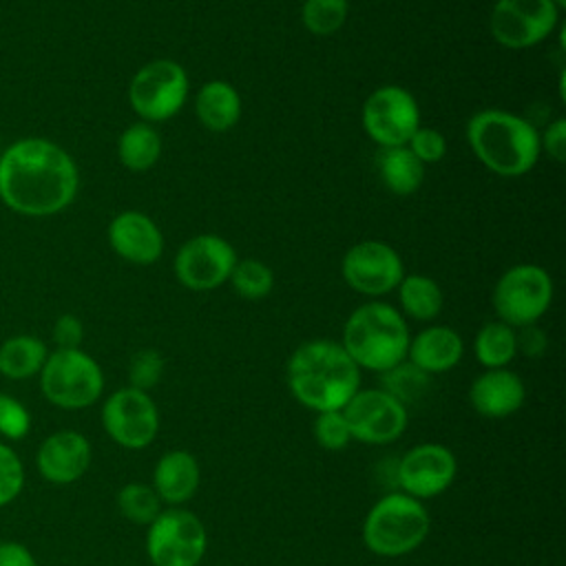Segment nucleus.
Wrapping results in <instances>:
<instances>
[{"label":"nucleus","mask_w":566,"mask_h":566,"mask_svg":"<svg viewBox=\"0 0 566 566\" xmlns=\"http://www.w3.org/2000/svg\"><path fill=\"white\" fill-rule=\"evenodd\" d=\"M77 188L75 159L51 139L24 137L0 155V199L18 214H57L73 203Z\"/></svg>","instance_id":"nucleus-1"},{"label":"nucleus","mask_w":566,"mask_h":566,"mask_svg":"<svg viewBox=\"0 0 566 566\" xmlns=\"http://www.w3.org/2000/svg\"><path fill=\"white\" fill-rule=\"evenodd\" d=\"M285 380L290 394L314 413L338 411L360 389V369L340 343L316 338L292 352Z\"/></svg>","instance_id":"nucleus-2"},{"label":"nucleus","mask_w":566,"mask_h":566,"mask_svg":"<svg viewBox=\"0 0 566 566\" xmlns=\"http://www.w3.org/2000/svg\"><path fill=\"white\" fill-rule=\"evenodd\" d=\"M467 142L475 159L500 177L531 172L542 155L539 130L522 115L484 108L469 117Z\"/></svg>","instance_id":"nucleus-3"},{"label":"nucleus","mask_w":566,"mask_h":566,"mask_svg":"<svg viewBox=\"0 0 566 566\" xmlns=\"http://www.w3.org/2000/svg\"><path fill=\"white\" fill-rule=\"evenodd\" d=\"M409 340V325L400 310L382 301H369L347 316L340 345L358 369L382 374L407 358Z\"/></svg>","instance_id":"nucleus-4"},{"label":"nucleus","mask_w":566,"mask_h":566,"mask_svg":"<svg viewBox=\"0 0 566 566\" xmlns=\"http://www.w3.org/2000/svg\"><path fill=\"white\" fill-rule=\"evenodd\" d=\"M431 517L427 506L402 493L382 495L363 520V544L378 557H402L413 553L429 535Z\"/></svg>","instance_id":"nucleus-5"},{"label":"nucleus","mask_w":566,"mask_h":566,"mask_svg":"<svg viewBox=\"0 0 566 566\" xmlns=\"http://www.w3.org/2000/svg\"><path fill=\"white\" fill-rule=\"evenodd\" d=\"M38 376L42 396L66 411L95 405L104 391L102 367L82 349L49 352Z\"/></svg>","instance_id":"nucleus-6"},{"label":"nucleus","mask_w":566,"mask_h":566,"mask_svg":"<svg viewBox=\"0 0 566 566\" xmlns=\"http://www.w3.org/2000/svg\"><path fill=\"white\" fill-rule=\"evenodd\" d=\"M188 93L190 80L186 69L170 57H157L130 77L128 104L142 122L159 124L184 108Z\"/></svg>","instance_id":"nucleus-7"},{"label":"nucleus","mask_w":566,"mask_h":566,"mask_svg":"<svg viewBox=\"0 0 566 566\" xmlns=\"http://www.w3.org/2000/svg\"><path fill=\"white\" fill-rule=\"evenodd\" d=\"M553 279L535 263H517L500 274L493 287V310L497 321L511 327L535 325L553 303Z\"/></svg>","instance_id":"nucleus-8"},{"label":"nucleus","mask_w":566,"mask_h":566,"mask_svg":"<svg viewBox=\"0 0 566 566\" xmlns=\"http://www.w3.org/2000/svg\"><path fill=\"white\" fill-rule=\"evenodd\" d=\"M206 546L203 522L181 506L161 509L146 531V555L153 566H199Z\"/></svg>","instance_id":"nucleus-9"},{"label":"nucleus","mask_w":566,"mask_h":566,"mask_svg":"<svg viewBox=\"0 0 566 566\" xmlns=\"http://www.w3.org/2000/svg\"><path fill=\"white\" fill-rule=\"evenodd\" d=\"M562 9L553 0H495L489 13L491 38L513 51L531 49L551 38Z\"/></svg>","instance_id":"nucleus-10"},{"label":"nucleus","mask_w":566,"mask_h":566,"mask_svg":"<svg viewBox=\"0 0 566 566\" xmlns=\"http://www.w3.org/2000/svg\"><path fill=\"white\" fill-rule=\"evenodd\" d=\"M360 124L378 148L405 146L420 126V106L405 86L385 84L363 102Z\"/></svg>","instance_id":"nucleus-11"},{"label":"nucleus","mask_w":566,"mask_h":566,"mask_svg":"<svg viewBox=\"0 0 566 566\" xmlns=\"http://www.w3.org/2000/svg\"><path fill=\"white\" fill-rule=\"evenodd\" d=\"M102 427L115 444L139 451L157 438L159 411L148 391L122 387L104 400Z\"/></svg>","instance_id":"nucleus-12"},{"label":"nucleus","mask_w":566,"mask_h":566,"mask_svg":"<svg viewBox=\"0 0 566 566\" xmlns=\"http://www.w3.org/2000/svg\"><path fill=\"white\" fill-rule=\"evenodd\" d=\"M340 274L354 292L374 301L396 290L407 272L396 248L378 239H365L343 254Z\"/></svg>","instance_id":"nucleus-13"},{"label":"nucleus","mask_w":566,"mask_h":566,"mask_svg":"<svg viewBox=\"0 0 566 566\" xmlns=\"http://www.w3.org/2000/svg\"><path fill=\"white\" fill-rule=\"evenodd\" d=\"M237 263V252L219 234L203 232L190 237L172 261L177 281L192 292H208L223 285Z\"/></svg>","instance_id":"nucleus-14"},{"label":"nucleus","mask_w":566,"mask_h":566,"mask_svg":"<svg viewBox=\"0 0 566 566\" xmlns=\"http://www.w3.org/2000/svg\"><path fill=\"white\" fill-rule=\"evenodd\" d=\"M352 440L365 444H389L407 429V407L385 389H358L340 409Z\"/></svg>","instance_id":"nucleus-15"},{"label":"nucleus","mask_w":566,"mask_h":566,"mask_svg":"<svg viewBox=\"0 0 566 566\" xmlns=\"http://www.w3.org/2000/svg\"><path fill=\"white\" fill-rule=\"evenodd\" d=\"M458 473L453 451L440 442H422L411 447L396 462L398 491L424 502L444 493Z\"/></svg>","instance_id":"nucleus-16"},{"label":"nucleus","mask_w":566,"mask_h":566,"mask_svg":"<svg viewBox=\"0 0 566 566\" xmlns=\"http://www.w3.org/2000/svg\"><path fill=\"white\" fill-rule=\"evenodd\" d=\"M93 449L86 436L73 429H62L42 440L35 453L38 473L51 484H73L91 467Z\"/></svg>","instance_id":"nucleus-17"},{"label":"nucleus","mask_w":566,"mask_h":566,"mask_svg":"<svg viewBox=\"0 0 566 566\" xmlns=\"http://www.w3.org/2000/svg\"><path fill=\"white\" fill-rule=\"evenodd\" d=\"M111 250L128 263L153 265L164 254V234L159 226L139 210L115 214L106 228Z\"/></svg>","instance_id":"nucleus-18"},{"label":"nucleus","mask_w":566,"mask_h":566,"mask_svg":"<svg viewBox=\"0 0 566 566\" xmlns=\"http://www.w3.org/2000/svg\"><path fill=\"white\" fill-rule=\"evenodd\" d=\"M526 400L524 380L509 367L484 369L469 387L471 407L484 418H509Z\"/></svg>","instance_id":"nucleus-19"},{"label":"nucleus","mask_w":566,"mask_h":566,"mask_svg":"<svg viewBox=\"0 0 566 566\" xmlns=\"http://www.w3.org/2000/svg\"><path fill=\"white\" fill-rule=\"evenodd\" d=\"M464 356L462 336L449 325H429L409 340L407 360L424 374H444Z\"/></svg>","instance_id":"nucleus-20"},{"label":"nucleus","mask_w":566,"mask_h":566,"mask_svg":"<svg viewBox=\"0 0 566 566\" xmlns=\"http://www.w3.org/2000/svg\"><path fill=\"white\" fill-rule=\"evenodd\" d=\"M201 482V469L190 451L172 449L164 453L153 469V489L164 504L181 506L195 497Z\"/></svg>","instance_id":"nucleus-21"},{"label":"nucleus","mask_w":566,"mask_h":566,"mask_svg":"<svg viewBox=\"0 0 566 566\" xmlns=\"http://www.w3.org/2000/svg\"><path fill=\"white\" fill-rule=\"evenodd\" d=\"M241 111V95L226 80H208L195 95V115L210 133L230 130L239 122Z\"/></svg>","instance_id":"nucleus-22"},{"label":"nucleus","mask_w":566,"mask_h":566,"mask_svg":"<svg viewBox=\"0 0 566 566\" xmlns=\"http://www.w3.org/2000/svg\"><path fill=\"white\" fill-rule=\"evenodd\" d=\"M376 170L380 184L398 197L413 195L424 181V164L407 146L378 148Z\"/></svg>","instance_id":"nucleus-23"},{"label":"nucleus","mask_w":566,"mask_h":566,"mask_svg":"<svg viewBox=\"0 0 566 566\" xmlns=\"http://www.w3.org/2000/svg\"><path fill=\"white\" fill-rule=\"evenodd\" d=\"M400 314L420 323L433 321L444 305L442 287L436 279L427 274H405L396 287Z\"/></svg>","instance_id":"nucleus-24"},{"label":"nucleus","mask_w":566,"mask_h":566,"mask_svg":"<svg viewBox=\"0 0 566 566\" xmlns=\"http://www.w3.org/2000/svg\"><path fill=\"white\" fill-rule=\"evenodd\" d=\"M49 349L42 338L18 334L0 345V374L9 380H27L40 374Z\"/></svg>","instance_id":"nucleus-25"},{"label":"nucleus","mask_w":566,"mask_h":566,"mask_svg":"<svg viewBox=\"0 0 566 566\" xmlns=\"http://www.w3.org/2000/svg\"><path fill=\"white\" fill-rule=\"evenodd\" d=\"M117 157L130 172L150 170L161 157V137L148 122H135L117 137Z\"/></svg>","instance_id":"nucleus-26"},{"label":"nucleus","mask_w":566,"mask_h":566,"mask_svg":"<svg viewBox=\"0 0 566 566\" xmlns=\"http://www.w3.org/2000/svg\"><path fill=\"white\" fill-rule=\"evenodd\" d=\"M473 354L484 369L509 367V363L517 356L515 327L502 321L484 323L473 338Z\"/></svg>","instance_id":"nucleus-27"},{"label":"nucleus","mask_w":566,"mask_h":566,"mask_svg":"<svg viewBox=\"0 0 566 566\" xmlns=\"http://www.w3.org/2000/svg\"><path fill=\"white\" fill-rule=\"evenodd\" d=\"M429 382H431V376L418 369L416 365H411L407 358L380 374V389H385L405 407L422 398L424 391L429 389Z\"/></svg>","instance_id":"nucleus-28"},{"label":"nucleus","mask_w":566,"mask_h":566,"mask_svg":"<svg viewBox=\"0 0 566 566\" xmlns=\"http://www.w3.org/2000/svg\"><path fill=\"white\" fill-rule=\"evenodd\" d=\"M228 281L241 298L261 301L274 287V272L268 263L248 256V259H237Z\"/></svg>","instance_id":"nucleus-29"},{"label":"nucleus","mask_w":566,"mask_h":566,"mask_svg":"<svg viewBox=\"0 0 566 566\" xmlns=\"http://www.w3.org/2000/svg\"><path fill=\"white\" fill-rule=\"evenodd\" d=\"M161 504L150 484L128 482L117 493V511L133 524L148 526L161 513Z\"/></svg>","instance_id":"nucleus-30"},{"label":"nucleus","mask_w":566,"mask_h":566,"mask_svg":"<svg viewBox=\"0 0 566 566\" xmlns=\"http://www.w3.org/2000/svg\"><path fill=\"white\" fill-rule=\"evenodd\" d=\"M349 15V0H305L301 7L303 27L318 38L334 35Z\"/></svg>","instance_id":"nucleus-31"},{"label":"nucleus","mask_w":566,"mask_h":566,"mask_svg":"<svg viewBox=\"0 0 566 566\" xmlns=\"http://www.w3.org/2000/svg\"><path fill=\"white\" fill-rule=\"evenodd\" d=\"M161 376H164V356L157 349L146 347L133 354L128 363V387L150 391L155 385H159Z\"/></svg>","instance_id":"nucleus-32"},{"label":"nucleus","mask_w":566,"mask_h":566,"mask_svg":"<svg viewBox=\"0 0 566 566\" xmlns=\"http://www.w3.org/2000/svg\"><path fill=\"white\" fill-rule=\"evenodd\" d=\"M314 440L327 451H343L352 442V433L343 411H321L314 418Z\"/></svg>","instance_id":"nucleus-33"},{"label":"nucleus","mask_w":566,"mask_h":566,"mask_svg":"<svg viewBox=\"0 0 566 566\" xmlns=\"http://www.w3.org/2000/svg\"><path fill=\"white\" fill-rule=\"evenodd\" d=\"M24 486V467L18 453L0 442V509L11 504Z\"/></svg>","instance_id":"nucleus-34"},{"label":"nucleus","mask_w":566,"mask_h":566,"mask_svg":"<svg viewBox=\"0 0 566 566\" xmlns=\"http://www.w3.org/2000/svg\"><path fill=\"white\" fill-rule=\"evenodd\" d=\"M31 429L29 409L13 396L0 391V436L7 440H22Z\"/></svg>","instance_id":"nucleus-35"},{"label":"nucleus","mask_w":566,"mask_h":566,"mask_svg":"<svg viewBox=\"0 0 566 566\" xmlns=\"http://www.w3.org/2000/svg\"><path fill=\"white\" fill-rule=\"evenodd\" d=\"M424 166L436 164L447 155V139L444 135L433 126H418L409 142L405 144Z\"/></svg>","instance_id":"nucleus-36"},{"label":"nucleus","mask_w":566,"mask_h":566,"mask_svg":"<svg viewBox=\"0 0 566 566\" xmlns=\"http://www.w3.org/2000/svg\"><path fill=\"white\" fill-rule=\"evenodd\" d=\"M55 349H80L84 340V325L75 314H62L53 323Z\"/></svg>","instance_id":"nucleus-37"},{"label":"nucleus","mask_w":566,"mask_h":566,"mask_svg":"<svg viewBox=\"0 0 566 566\" xmlns=\"http://www.w3.org/2000/svg\"><path fill=\"white\" fill-rule=\"evenodd\" d=\"M539 148L544 153H548V157H553L559 164L566 159V119L564 117L553 119L539 133Z\"/></svg>","instance_id":"nucleus-38"},{"label":"nucleus","mask_w":566,"mask_h":566,"mask_svg":"<svg viewBox=\"0 0 566 566\" xmlns=\"http://www.w3.org/2000/svg\"><path fill=\"white\" fill-rule=\"evenodd\" d=\"M515 338H517V354H524L528 358H539L548 347L546 332L542 327H537V323L517 327Z\"/></svg>","instance_id":"nucleus-39"},{"label":"nucleus","mask_w":566,"mask_h":566,"mask_svg":"<svg viewBox=\"0 0 566 566\" xmlns=\"http://www.w3.org/2000/svg\"><path fill=\"white\" fill-rule=\"evenodd\" d=\"M0 566H38V562L24 544L0 542Z\"/></svg>","instance_id":"nucleus-40"},{"label":"nucleus","mask_w":566,"mask_h":566,"mask_svg":"<svg viewBox=\"0 0 566 566\" xmlns=\"http://www.w3.org/2000/svg\"><path fill=\"white\" fill-rule=\"evenodd\" d=\"M553 2H555L559 9H564V7H566V0H553Z\"/></svg>","instance_id":"nucleus-41"}]
</instances>
